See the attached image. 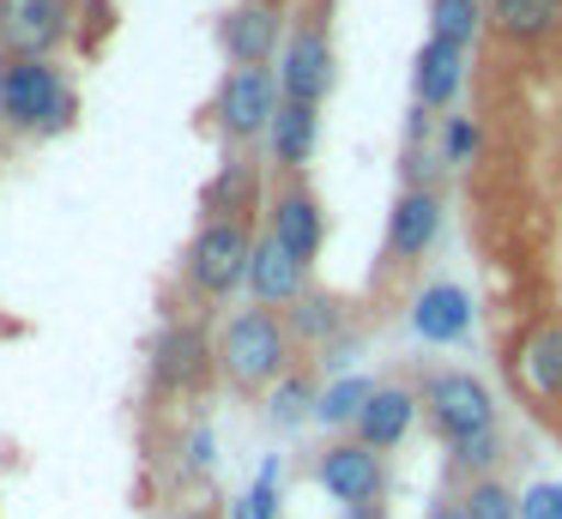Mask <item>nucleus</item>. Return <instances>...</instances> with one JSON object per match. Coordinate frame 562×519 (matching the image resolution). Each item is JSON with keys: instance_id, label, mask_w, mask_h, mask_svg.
I'll list each match as a JSON object with an SVG mask.
<instances>
[{"instance_id": "obj_1", "label": "nucleus", "mask_w": 562, "mask_h": 519, "mask_svg": "<svg viewBox=\"0 0 562 519\" xmlns=\"http://www.w3.org/2000/svg\"><path fill=\"white\" fill-rule=\"evenodd\" d=\"M218 369L231 374V386L243 393H260V386L284 381L291 374V332L272 308H248L224 326L218 338Z\"/></svg>"}, {"instance_id": "obj_2", "label": "nucleus", "mask_w": 562, "mask_h": 519, "mask_svg": "<svg viewBox=\"0 0 562 519\" xmlns=\"http://www.w3.org/2000/svg\"><path fill=\"white\" fill-rule=\"evenodd\" d=\"M248 260H255V236L236 217H206L200 236L188 241V284L200 296H231L236 284H248Z\"/></svg>"}, {"instance_id": "obj_3", "label": "nucleus", "mask_w": 562, "mask_h": 519, "mask_svg": "<svg viewBox=\"0 0 562 519\" xmlns=\"http://www.w3.org/2000/svg\"><path fill=\"white\" fill-rule=\"evenodd\" d=\"M218 133L231 145H248L255 133H272V115H279V79L267 67H231L218 84Z\"/></svg>"}, {"instance_id": "obj_4", "label": "nucleus", "mask_w": 562, "mask_h": 519, "mask_svg": "<svg viewBox=\"0 0 562 519\" xmlns=\"http://www.w3.org/2000/svg\"><path fill=\"white\" fill-rule=\"evenodd\" d=\"M0 109L13 127H61L67 121V84L49 60H13L0 72Z\"/></svg>"}, {"instance_id": "obj_5", "label": "nucleus", "mask_w": 562, "mask_h": 519, "mask_svg": "<svg viewBox=\"0 0 562 519\" xmlns=\"http://www.w3.org/2000/svg\"><path fill=\"white\" fill-rule=\"evenodd\" d=\"M424 405H429V422L441 429V441H465V435L496 429V398H490V386L477 374H460V369L429 374Z\"/></svg>"}, {"instance_id": "obj_6", "label": "nucleus", "mask_w": 562, "mask_h": 519, "mask_svg": "<svg viewBox=\"0 0 562 519\" xmlns=\"http://www.w3.org/2000/svg\"><path fill=\"white\" fill-rule=\"evenodd\" d=\"M279 91H284V103H308V109H321V97L333 91V43H327L321 12H308V19L296 24V36L284 43Z\"/></svg>"}, {"instance_id": "obj_7", "label": "nucleus", "mask_w": 562, "mask_h": 519, "mask_svg": "<svg viewBox=\"0 0 562 519\" xmlns=\"http://www.w3.org/2000/svg\"><path fill=\"white\" fill-rule=\"evenodd\" d=\"M315 477H321V489H327L333 501H345V514L375 507L381 489H387V465H381V453L363 447V441H333L327 453H321Z\"/></svg>"}, {"instance_id": "obj_8", "label": "nucleus", "mask_w": 562, "mask_h": 519, "mask_svg": "<svg viewBox=\"0 0 562 519\" xmlns=\"http://www.w3.org/2000/svg\"><path fill=\"white\" fill-rule=\"evenodd\" d=\"M267 217H272L267 236H279L303 266L315 260L321 241H327V217H321V200H315V188H308L303 176H279V188H272V212H267Z\"/></svg>"}, {"instance_id": "obj_9", "label": "nucleus", "mask_w": 562, "mask_h": 519, "mask_svg": "<svg viewBox=\"0 0 562 519\" xmlns=\"http://www.w3.org/2000/svg\"><path fill=\"white\" fill-rule=\"evenodd\" d=\"M67 0H0V43L19 60H49V48L67 36Z\"/></svg>"}, {"instance_id": "obj_10", "label": "nucleus", "mask_w": 562, "mask_h": 519, "mask_svg": "<svg viewBox=\"0 0 562 519\" xmlns=\"http://www.w3.org/2000/svg\"><path fill=\"white\" fill-rule=\"evenodd\" d=\"M151 381L164 393H200L212 381V345L200 326H170L151 350Z\"/></svg>"}, {"instance_id": "obj_11", "label": "nucleus", "mask_w": 562, "mask_h": 519, "mask_svg": "<svg viewBox=\"0 0 562 519\" xmlns=\"http://www.w3.org/2000/svg\"><path fill=\"white\" fill-rule=\"evenodd\" d=\"M441 236V193L436 188H405L387 212V253L393 260H417L429 241Z\"/></svg>"}, {"instance_id": "obj_12", "label": "nucleus", "mask_w": 562, "mask_h": 519, "mask_svg": "<svg viewBox=\"0 0 562 519\" xmlns=\"http://www.w3.org/2000/svg\"><path fill=\"white\" fill-rule=\"evenodd\" d=\"M303 278H308V266L296 260V253L284 248L279 236H255V260H248V290H255L260 308H272V302H296V296H303Z\"/></svg>"}, {"instance_id": "obj_13", "label": "nucleus", "mask_w": 562, "mask_h": 519, "mask_svg": "<svg viewBox=\"0 0 562 519\" xmlns=\"http://www.w3.org/2000/svg\"><path fill=\"white\" fill-rule=\"evenodd\" d=\"M218 43H224V55H231L236 67H267L272 48H279V12L260 7V0H248V7H236V12H224Z\"/></svg>"}, {"instance_id": "obj_14", "label": "nucleus", "mask_w": 562, "mask_h": 519, "mask_svg": "<svg viewBox=\"0 0 562 519\" xmlns=\"http://www.w3.org/2000/svg\"><path fill=\"white\" fill-rule=\"evenodd\" d=\"M412 332L424 338V345H460V338L472 332V296H465L460 284H448V278L429 284L412 308Z\"/></svg>"}, {"instance_id": "obj_15", "label": "nucleus", "mask_w": 562, "mask_h": 519, "mask_svg": "<svg viewBox=\"0 0 562 519\" xmlns=\"http://www.w3.org/2000/svg\"><path fill=\"white\" fill-rule=\"evenodd\" d=\"M412 417H417V398L405 393V386H375L363 417H357V441L375 447V453L381 447H400L405 429H412Z\"/></svg>"}, {"instance_id": "obj_16", "label": "nucleus", "mask_w": 562, "mask_h": 519, "mask_svg": "<svg viewBox=\"0 0 562 519\" xmlns=\"http://www.w3.org/2000/svg\"><path fill=\"white\" fill-rule=\"evenodd\" d=\"M460 79H465V48L429 36V43L417 48V103L424 109H453Z\"/></svg>"}, {"instance_id": "obj_17", "label": "nucleus", "mask_w": 562, "mask_h": 519, "mask_svg": "<svg viewBox=\"0 0 562 519\" xmlns=\"http://www.w3.org/2000/svg\"><path fill=\"white\" fill-rule=\"evenodd\" d=\"M315 133H321V109L308 103H279V115H272V157H279L284 176H303L308 151H315Z\"/></svg>"}, {"instance_id": "obj_18", "label": "nucleus", "mask_w": 562, "mask_h": 519, "mask_svg": "<svg viewBox=\"0 0 562 519\" xmlns=\"http://www.w3.org/2000/svg\"><path fill=\"white\" fill-rule=\"evenodd\" d=\"M255 193H260L255 163H248V157H231V163L218 169V181L206 188V217H236V224H248Z\"/></svg>"}, {"instance_id": "obj_19", "label": "nucleus", "mask_w": 562, "mask_h": 519, "mask_svg": "<svg viewBox=\"0 0 562 519\" xmlns=\"http://www.w3.org/2000/svg\"><path fill=\"white\" fill-rule=\"evenodd\" d=\"M490 19L508 43H544V31L562 19V0H490Z\"/></svg>"}, {"instance_id": "obj_20", "label": "nucleus", "mask_w": 562, "mask_h": 519, "mask_svg": "<svg viewBox=\"0 0 562 519\" xmlns=\"http://www.w3.org/2000/svg\"><path fill=\"white\" fill-rule=\"evenodd\" d=\"M520 369H526V381H532V393L562 398V326H538V332L526 338Z\"/></svg>"}, {"instance_id": "obj_21", "label": "nucleus", "mask_w": 562, "mask_h": 519, "mask_svg": "<svg viewBox=\"0 0 562 519\" xmlns=\"http://www.w3.org/2000/svg\"><path fill=\"white\" fill-rule=\"evenodd\" d=\"M496 453H502V435L484 429V435H465V441H448V471L465 483H484L496 477Z\"/></svg>"}, {"instance_id": "obj_22", "label": "nucleus", "mask_w": 562, "mask_h": 519, "mask_svg": "<svg viewBox=\"0 0 562 519\" xmlns=\"http://www.w3.org/2000/svg\"><path fill=\"white\" fill-rule=\"evenodd\" d=\"M477 24H484V7H477V0H429V36H436V43L465 48L477 36Z\"/></svg>"}, {"instance_id": "obj_23", "label": "nucleus", "mask_w": 562, "mask_h": 519, "mask_svg": "<svg viewBox=\"0 0 562 519\" xmlns=\"http://www.w3.org/2000/svg\"><path fill=\"white\" fill-rule=\"evenodd\" d=\"M369 393H375V386H369V381H357V374H345V381H333L327 393H321L315 417L327 422V429H345V422H357V417H363Z\"/></svg>"}, {"instance_id": "obj_24", "label": "nucleus", "mask_w": 562, "mask_h": 519, "mask_svg": "<svg viewBox=\"0 0 562 519\" xmlns=\"http://www.w3.org/2000/svg\"><path fill=\"white\" fill-rule=\"evenodd\" d=\"M315 405H321V393H315V381H308L303 369H291L279 386H272V422H284V429H291V422H303Z\"/></svg>"}, {"instance_id": "obj_25", "label": "nucleus", "mask_w": 562, "mask_h": 519, "mask_svg": "<svg viewBox=\"0 0 562 519\" xmlns=\"http://www.w3.org/2000/svg\"><path fill=\"white\" fill-rule=\"evenodd\" d=\"M465 514L472 519H520V501H514L508 489H502L496 477H484V483H465Z\"/></svg>"}, {"instance_id": "obj_26", "label": "nucleus", "mask_w": 562, "mask_h": 519, "mask_svg": "<svg viewBox=\"0 0 562 519\" xmlns=\"http://www.w3.org/2000/svg\"><path fill=\"white\" fill-rule=\"evenodd\" d=\"M296 338H327L339 326V302L333 296H296V314H291Z\"/></svg>"}, {"instance_id": "obj_27", "label": "nucleus", "mask_w": 562, "mask_h": 519, "mask_svg": "<svg viewBox=\"0 0 562 519\" xmlns=\"http://www.w3.org/2000/svg\"><path fill=\"white\" fill-rule=\"evenodd\" d=\"M472 145H477V127L465 115H453L448 127H441V163H465V157H472Z\"/></svg>"}, {"instance_id": "obj_28", "label": "nucleus", "mask_w": 562, "mask_h": 519, "mask_svg": "<svg viewBox=\"0 0 562 519\" xmlns=\"http://www.w3.org/2000/svg\"><path fill=\"white\" fill-rule=\"evenodd\" d=\"M272 514H279V495H272V465H267V471H260V483L243 495V514H236V519H272Z\"/></svg>"}, {"instance_id": "obj_29", "label": "nucleus", "mask_w": 562, "mask_h": 519, "mask_svg": "<svg viewBox=\"0 0 562 519\" xmlns=\"http://www.w3.org/2000/svg\"><path fill=\"white\" fill-rule=\"evenodd\" d=\"M520 519H557V483H538L520 495Z\"/></svg>"}, {"instance_id": "obj_30", "label": "nucleus", "mask_w": 562, "mask_h": 519, "mask_svg": "<svg viewBox=\"0 0 562 519\" xmlns=\"http://www.w3.org/2000/svg\"><path fill=\"white\" fill-rule=\"evenodd\" d=\"M429 519H472V514H465V507H460V501H453V507H448V501H441V507H436V514H429Z\"/></svg>"}, {"instance_id": "obj_31", "label": "nucleus", "mask_w": 562, "mask_h": 519, "mask_svg": "<svg viewBox=\"0 0 562 519\" xmlns=\"http://www.w3.org/2000/svg\"><path fill=\"white\" fill-rule=\"evenodd\" d=\"M188 519H218V514H212V507H206V514H188Z\"/></svg>"}, {"instance_id": "obj_32", "label": "nucleus", "mask_w": 562, "mask_h": 519, "mask_svg": "<svg viewBox=\"0 0 562 519\" xmlns=\"http://www.w3.org/2000/svg\"><path fill=\"white\" fill-rule=\"evenodd\" d=\"M557 519H562V483H557Z\"/></svg>"}]
</instances>
